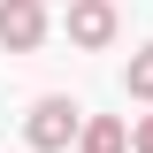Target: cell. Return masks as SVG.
<instances>
[{
  "label": "cell",
  "instance_id": "3957f363",
  "mask_svg": "<svg viewBox=\"0 0 153 153\" xmlns=\"http://www.w3.org/2000/svg\"><path fill=\"white\" fill-rule=\"evenodd\" d=\"M69 38L76 46H107L115 38V8L107 0H69Z\"/></svg>",
  "mask_w": 153,
  "mask_h": 153
},
{
  "label": "cell",
  "instance_id": "6da1fadb",
  "mask_svg": "<svg viewBox=\"0 0 153 153\" xmlns=\"http://www.w3.org/2000/svg\"><path fill=\"white\" fill-rule=\"evenodd\" d=\"M23 138H31L38 153H61V146H76V138H84V115H76L69 100H38L31 123H23Z\"/></svg>",
  "mask_w": 153,
  "mask_h": 153
},
{
  "label": "cell",
  "instance_id": "277c9868",
  "mask_svg": "<svg viewBox=\"0 0 153 153\" xmlns=\"http://www.w3.org/2000/svg\"><path fill=\"white\" fill-rule=\"evenodd\" d=\"M76 153H130V123L123 115H92L84 138H76Z\"/></svg>",
  "mask_w": 153,
  "mask_h": 153
},
{
  "label": "cell",
  "instance_id": "5b68a950",
  "mask_svg": "<svg viewBox=\"0 0 153 153\" xmlns=\"http://www.w3.org/2000/svg\"><path fill=\"white\" fill-rule=\"evenodd\" d=\"M130 100H153V46L130 54Z\"/></svg>",
  "mask_w": 153,
  "mask_h": 153
},
{
  "label": "cell",
  "instance_id": "8992f818",
  "mask_svg": "<svg viewBox=\"0 0 153 153\" xmlns=\"http://www.w3.org/2000/svg\"><path fill=\"white\" fill-rule=\"evenodd\" d=\"M130 153H153V115H138V130H130Z\"/></svg>",
  "mask_w": 153,
  "mask_h": 153
},
{
  "label": "cell",
  "instance_id": "7a4b0ae2",
  "mask_svg": "<svg viewBox=\"0 0 153 153\" xmlns=\"http://www.w3.org/2000/svg\"><path fill=\"white\" fill-rule=\"evenodd\" d=\"M38 38H46V8L38 0H0V46L8 54H31Z\"/></svg>",
  "mask_w": 153,
  "mask_h": 153
}]
</instances>
